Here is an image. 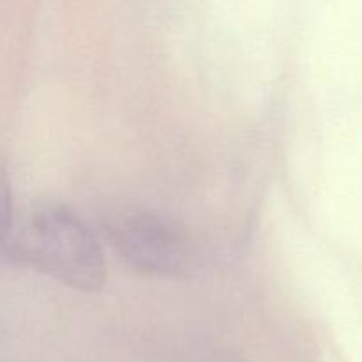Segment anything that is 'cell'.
I'll list each match as a JSON object with an SVG mask.
<instances>
[{"label":"cell","mask_w":362,"mask_h":362,"mask_svg":"<svg viewBox=\"0 0 362 362\" xmlns=\"http://www.w3.org/2000/svg\"><path fill=\"white\" fill-rule=\"evenodd\" d=\"M113 244L127 265L148 276H172L184 265L179 237L159 219L131 216L113 226Z\"/></svg>","instance_id":"cell-2"},{"label":"cell","mask_w":362,"mask_h":362,"mask_svg":"<svg viewBox=\"0 0 362 362\" xmlns=\"http://www.w3.org/2000/svg\"><path fill=\"white\" fill-rule=\"evenodd\" d=\"M18 253L37 271L80 292H98L106 281L101 246L66 207L39 209L18 239Z\"/></svg>","instance_id":"cell-1"},{"label":"cell","mask_w":362,"mask_h":362,"mask_svg":"<svg viewBox=\"0 0 362 362\" xmlns=\"http://www.w3.org/2000/svg\"><path fill=\"white\" fill-rule=\"evenodd\" d=\"M13 218V193H11V180L6 165L0 161V243L7 235Z\"/></svg>","instance_id":"cell-3"}]
</instances>
